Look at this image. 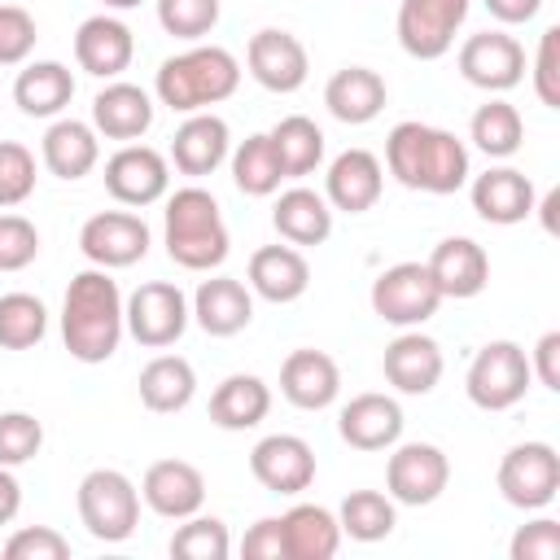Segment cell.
<instances>
[{"label":"cell","mask_w":560,"mask_h":560,"mask_svg":"<svg viewBox=\"0 0 560 560\" xmlns=\"http://www.w3.org/2000/svg\"><path fill=\"white\" fill-rule=\"evenodd\" d=\"M442 368H446L442 346H438L433 337H424L420 328H402V332L385 346V354H381L385 381H389L398 394H411V398L429 394V389L442 381Z\"/></svg>","instance_id":"cell-20"},{"label":"cell","mask_w":560,"mask_h":560,"mask_svg":"<svg viewBox=\"0 0 560 560\" xmlns=\"http://www.w3.org/2000/svg\"><path fill=\"white\" fill-rule=\"evenodd\" d=\"M508 556L512 560H556L560 556V521L538 516V521L521 525L508 542Z\"/></svg>","instance_id":"cell-49"},{"label":"cell","mask_w":560,"mask_h":560,"mask_svg":"<svg viewBox=\"0 0 560 560\" xmlns=\"http://www.w3.org/2000/svg\"><path fill=\"white\" fill-rule=\"evenodd\" d=\"M105 9H118V13H127V9H140L144 0H101Z\"/></svg>","instance_id":"cell-55"},{"label":"cell","mask_w":560,"mask_h":560,"mask_svg":"<svg viewBox=\"0 0 560 560\" xmlns=\"http://www.w3.org/2000/svg\"><path fill=\"white\" fill-rule=\"evenodd\" d=\"M534 372H529V354L525 346L499 337V341H486L472 363H468V376H464V394L472 407L481 411H508L525 398Z\"/></svg>","instance_id":"cell-6"},{"label":"cell","mask_w":560,"mask_h":560,"mask_svg":"<svg viewBox=\"0 0 560 560\" xmlns=\"http://www.w3.org/2000/svg\"><path fill=\"white\" fill-rule=\"evenodd\" d=\"M499 494L521 512H542L560 494V455L551 442H516L499 459Z\"/></svg>","instance_id":"cell-10"},{"label":"cell","mask_w":560,"mask_h":560,"mask_svg":"<svg viewBox=\"0 0 560 560\" xmlns=\"http://www.w3.org/2000/svg\"><path fill=\"white\" fill-rule=\"evenodd\" d=\"M223 4L219 0H158V22L166 35L197 44L201 35H210L219 26Z\"/></svg>","instance_id":"cell-42"},{"label":"cell","mask_w":560,"mask_h":560,"mask_svg":"<svg viewBox=\"0 0 560 560\" xmlns=\"http://www.w3.org/2000/svg\"><path fill=\"white\" fill-rule=\"evenodd\" d=\"M424 267H429L433 284H438V293L442 298H455V302L477 298L490 284V258H486V249L472 236H446V241H438Z\"/></svg>","instance_id":"cell-25"},{"label":"cell","mask_w":560,"mask_h":560,"mask_svg":"<svg viewBox=\"0 0 560 560\" xmlns=\"http://www.w3.org/2000/svg\"><path fill=\"white\" fill-rule=\"evenodd\" d=\"M188 311H192V319H197L201 332H210V337H236L254 319V293L236 276H210V280L197 284Z\"/></svg>","instance_id":"cell-27"},{"label":"cell","mask_w":560,"mask_h":560,"mask_svg":"<svg viewBox=\"0 0 560 560\" xmlns=\"http://www.w3.org/2000/svg\"><path fill=\"white\" fill-rule=\"evenodd\" d=\"M267 136H271V149H276V158H280L284 179H302V175H311V171L324 162V131H319V122L306 118V114L280 118Z\"/></svg>","instance_id":"cell-36"},{"label":"cell","mask_w":560,"mask_h":560,"mask_svg":"<svg viewBox=\"0 0 560 560\" xmlns=\"http://www.w3.org/2000/svg\"><path fill=\"white\" fill-rule=\"evenodd\" d=\"M35 192V153L18 140H0V210L22 206Z\"/></svg>","instance_id":"cell-43"},{"label":"cell","mask_w":560,"mask_h":560,"mask_svg":"<svg viewBox=\"0 0 560 560\" xmlns=\"http://www.w3.org/2000/svg\"><path fill=\"white\" fill-rule=\"evenodd\" d=\"M529 372L542 389L560 394V332H542L538 346L529 350Z\"/></svg>","instance_id":"cell-51"},{"label":"cell","mask_w":560,"mask_h":560,"mask_svg":"<svg viewBox=\"0 0 560 560\" xmlns=\"http://www.w3.org/2000/svg\"><path fill=\"white\" fill-rule=\"evenodd\" d=\"M18 512H22V486H18L13 468L0 464V525H13Z\"/></svg>","instance_id":"cell-53"},{"label":"cell","mask_w":560,"mask_h":560,"mask_svg":"<svg viewBox=\"0 0 560 560\" xmlns=\"http://www.w3.org/2000/svg\"><path fill=\"white\" fill-rule=\"evenodd\" d=\"M271 223L280 232V241L289 245H324L332 236V206L324 201V192L315 188H284L271 206Z\"/></svg>","instance_id":"cell-32"},{"label":"cell","mask_w":560,"mask_h":560,"mask_svg":"<svg viewBox=\"0 0 560 560\" xmlns=\"http://www.w3.org/2000/svg\"><path fill=\"white\" fill-rule=\"evenodd\" d=\"M245 280H249V293H258L262 302L284 306V302H298L311 289V262L289 241L284 245H262V249L249 254Z\"/></svg>","instance_id":"cell-26"},{"label":"cell","mask_w":560,"mask_h":560,"mask_svg":"<svg viewBox=\"0 0 560 560\" xmlns=\"http://www.w3.org/2000/svg\"><path fill=\"white\" fill-rule=\"evenodd\" d=\"M455 66H459L464 83L499 96V92H512L525 79V48L508 31H477L459 44Z\"/></svg>","instance_id":"cell-13"},{"label":"cell","mask_w":560,"mask_h":560,"mask_svg":"<svg viewBox=\"0 0 560 560\" xmlns=\"http://www.w3.org/2000/svg\"><path fill=\"white\" fill-rule=\"evenodd\" d=\"M232 153V131L219 114L210 109H197V114H184V122L175 127L171 136V162L179 175H214Z\"/></svg>","instance_id":"cell-19"},{"label":"cell","mask_w":560,"mask_h":560,"mask_svg":"<svg viewBox=\"0 0 560 560\" xmlns=\"http://www.w3.org/2000/svg\"><path fill=\"white\" fill-rule=\"evenodd\" d=\"M92 127L105 140H140L153 127V96L127 79H109L96 96H92Z\"/></svg>","instance_id":"cell-28"},{"label":"cell","mask_w":560,"mask_h":560,"mask_svg":"<svg viewBox=\"0 0 560 560\" xmlns=\"http://www.w3.org/2000/svg\"><path fill=\"white\" fill-rule=\"evenodd\" d=\"M245 66L254 74L258 88L267 92H298L311 74V57H306V44L293 35V31H280V26H262L249 35L245 44Z\"/></svg>","instance_id":"cell-15"},{"label":"cell","mask_w":560,"mask_h":560,"mask_svg":"<svg viewBox=\"0 0 560 560\" xmlns=\"http://www.w3.org/2000/svg\"><path fill=\"white\" fill-rule=\"evenodd\" d=\"M35 18L13 4V0H0V66H26V57L35 52Z\"/></svg>","instance_id":"cell-45"},{"label":"cell","mask_w":560,"mask_h":560,"mask_svg":"<svg viewBox=\"0 0 560 560\" xmlns=\"http://www.w3.org/2000/svg\"><path fill=\"white\" fill-rule=\"evenodd\" d=\"M267 411H271V385L262 376H254V372H232L210 394V424H219L228 433L262 424Z\"/></svg>","instance_id":"cell-31"},{"label":"cell","mask_w":560,"mask_h":560,"mask_svg":"<svg viewBox=\"0 0 560 560\" xmlns=\"http://www.w3.org/2000/svg\"><path fill=\"white\" fill-rule=\"evenodd\" d=\"M280 394L298 407V411H324L337 402L341 394V368L332 354L324 350H289L280 363Z\"/></svg>","instance_id":"cell-22"},{"label":"cell","mask_w":560,"mask_h":560,"mask_svg":"<svg viewBox=\"0 0 560 560\" xmlns=\"http://www.w3.org/2000/svg\"><path fill=\"white\" fill-rule=\"evenodd\" d=\"M79 521L96 542H122L140 525V486L118 468H92L79 481Z\"/></svg>","instance_id":"cell-5"},{"label":"cell","mask_w":560,"mask_h":560,"mask_svg":"<svg viewBox=\"0 0 560 560\" xmlns=\"http://www.w3.org/2000/svg\"><path fill=\"white\" fill-rule=\"evenodd\" d=\"M74 96V74L61 61H26L13 79V101L26 118H61Z\"/></svg>","instance_id":"cell-34"},{"label":"cell","mask_w":560,"mask_h":560,"mask_svg":"<svg viewBox=\"0 0 560 560\" xmlns=\"http://www.w3.org/2000/svg\"><path fill=\"white\" fill-rule=\"evenodd\" d=\"M337 521H341V534L354 538V542H381L394 534L398 525V503L381 490H350L337 508Z\"/></svg>","instance_id":"cell-39"},{"label":"cell","mask_w":560,"mask_h":560,"mask_svg":"<svg viewBox=\"0 0 560 560\" xmlns=\"http://www.w3.org/2000/svg\"><path fill=\"white\" fill-rule=\"evenodd\" d=\"M44 446V424L31 411H0V464L18 468Z\"/></svg>","instance_id":"cell-44"},{"label":"cell","mask_w":560,"mask_h":560,"mask_svg":"<svg viewBox=\"0 0 560 560\" xmlns=\"http://www.w3.org/2000/svg\"><path fill=\"white\" fill-rule=\"evenodd\" d=\"M402 407L389 394H354L337 411V433L354 451H389L402 438Z\"/></svg>","instance_id":"cell-23"},{"label":"cell","mask_w":560,"mask_h":560,"mask_svg":"<svg viewBox=\"0 0 560 560\" xmlns=\"http://www.w3.org/2000/svg\"><path fill=\"white\" fill-rule=\"evenodd\" d=\"M534 92L547 109H560V26H547L538 35L534 52Z\"/></svg>","instance_id":"cell-48"},{"label":"cell","mask_w":560,"mask_h":560,"mask_svg":"<svg viewBox=\"0 0 560 560\" xmlns=\"http://www.w3.org/2000/svg\"><path fill=\"white\" fill-rule=\"evenodd\" d=\"M70 538L57 534L52 525H22L4 538V560H66Z\"/></svg>","instance_id":"cell-46"},{"label":"cell","mask_w":560,"mask_h":560,"mask_svg":"<svg viewBox=\"0 0 560 560\" xmlns=\"http://www.w3.org/2000/svg\"><path fill=\"white\" fill-rule=\"evenodd\" d=\"M468 197H472V210L486 219V223H499V228H512L521 219L534 214V179L516 166H490L486 175H477L468 184Z\"/></svg>","instance_id":"cell-24"},{"label":"cell","mask_w":560,"mask_h":560,"mask_svg":"<svg viewBox=\"0 0 560 560\" xmlns=\"http://www.w3.org/2000/svg\"><path fill=\"white\" fill-rule=\"evenodd\" d=\"M136 57V35L114 13H92L74 31V61L96 79H118Z\"/></svg>","instance_id":"cell-18"},{"label":"cell","mask_w":560,"mask_h":560,"mask_svg":"<svg viewBox=\"0 0 560 560\" xmlns=\"http://www.w3.org/2000/svg\"><path fill=\"white\" fill-rule=\"evenodd\" d=\"M197 394V372L184 354H158L140 368V402L158 416H175L192 402Z\"/></svg>","instance_id":"cell-35"},{"label":"cell","mask_w":560,"mask_h":560,"mask_svg":"<svg viewBox=\"0 0 560 560\" xmlns=\"http://www.w3.org/2000/svg\"><path fill=\"white\" fill-rule=\"evenodd\" d=\"M105 192L127 210H144V206H153V201H162L171 192V162L158 149L131 140L118 153H109Z\"/></svg>","instance_id":"cell-14"},{"label":"cell","mask_w":560,"mask_h":560,"mask_svg":"<svg viewBox=\"0 0 560 560\" xmlns=\"http://www.w3.org/2000/svg\"><path fill=\"white\" fill-rule=\"evenodd\" d=\"M249 472L271 494H302L315 481V451L298 433H267L249 451Z\"/></svg>","instance_id":"cell-16"},{"label":"cell","mask_w":560,"mask_h":560,"mask_svg":"<svg viewBox=\"0 0 560 560\" xmlns=\"http://www.w3.org/2000/svg\"><path fill=\"white\" fill-rule=\"evenodd\" d=\"M385 166L389 175L411 188V192H433V197H451L468 184L472 166H468V144L433 122H398L385 136Z\"/></svg>","instance_id":"cell-1"},{"label":"cell","mask_w":560,"mask_h":560,"mask_svg":"<svg viewBox=\"0 0 560 560\" xmlns=\"http://www.w3.org/2000/svg\"><path fill=\"white\" fill-rule=\"evenodd\" d=\"M241 556H245V560H289L280 516H262V521H254V525L245 529V538H241Z\"/></svg>","instance_id":"cell-50"},{"label":"cell","mask_w":560,"mask_h":560,"mask_svg":"<svg viewBox=\"0 0 560 560\" xmlns=\"http://www.w3.org/2000/svg\"><path fill=\"white\" fill-rule=\"evenodd\" d=\"M389 101V88L385 79L372 70V66H341L328 83H324V105L337 122L346 127H363L372 122Z\"/></svg>","instance_id":"cell-29"},{"label":"cell","mask_w":560,"mask_h":560,"mask_svg":"<svg viewBox=\"0 0 560 560\" xmlns=\"http://www.w3.org/2000/svg\"><path fill=\"white\" fill-rule=\"evenodd\" d=\"M232 551V538H228V525L219 516H184V525L171 534V556L175 560H228Z\"/></svg>","instance_id":"cell-41"},{"label":"cell","mask_w":560,"mask_h":560,"mask_svg":"<svg viewBox=\"0 0 560 560\" xmlns=\"http://www.w3.org/2000/svg\"><path fill=\"white\" fill-rule=\"evenodd\" d=\"M241 88V61L219 44H192L166 57L153 74V96L175 114H197Z\"/></svg>","instance_id":"cell-4"},{"label":"cell","mask_w":560,"mask_h":560,"mask_svg":"<svg viewBox=\"0 0 560 560\" xmlns=\"http://www.w3.org/2000/svg\"><path fill=\"white\" fill-rule=\"evenodd\" d=\"M486 9H490V18L494 22H503V26H521V22H534L538 18V9H542V0H481Z\"/></svg>","instance_id":"cell-52"},{"label":"cell","mask_w":560,"mask_h":560,"mask_svg":"<svg viewBox=\"0 0 560 560\" xmlns=\"http://www.w3.org/2000/svg\"><path fill=\"white\" fill-rule=\"evenodd\" d=\"M534 210L542 214V228H547V232L556 236V228H560V223H556V210H560V188H551V192H547L542 201H534Z\"/></svg>","instance_id":"cell-54"},{"label":"cell","mask_w":560,"mask_h":560,"mask_svg":"<svg viewBox=\"0 0 560 560\" xmlns=\"http://www.w3.org/2000/svg\"><path fill=\"white\" fill-rule=\"evenodd\" d=\"M381 188H385V166L376 153L368 149H346L328 162V175H324V201L332 210H346V214H363L381 201Z\"/></svg>","instance_id":"cell-21"},{"label":"cell","mask_w":560,"mask_h":560,"mask_svg":"<svg viewBox=\"0 0 560 560\" xmlns=\"http://www.w3.org/2000/svg\"><path fill=\"white\" fill-rule=\"evenodd\" d=\"M122 332H127V319H122L118 280L105 267L79 271L61 298V341H66L70 359L105 363V359H114Z\"/></svg>","instance_id":"cell-2"},{"label":"cell","mask_w":560,"mask_h":560,"mask_svg":"<svg viewBox=\"0 0 560 560\" xmlns=\"http://www.w3.org/2000/svg\"><path fill=\"white\" fill-rule=\"evenodd\" d=\"M39 258V228L26 214H0V271H22Z\"/></svg>","instance_id":"cell-47"},{"label":"cell","mask_w":560,"mask_h":560,"mask_svg":"<svg viewBox=\"0 0 560 560\" xmlns=\"http://www.w3.org/2000/svg\"><path fill=\"white\" fill-rule=\"evenodd\" d=\"M162 241L171 262H179L184 271H214L223 267L232 236L223 223V210L214 201V192H206L201 184H184L175 192H166V223H162Z\"/></svg>","instance_id":"cell-3"},{"label":"cell","mask_w":560,"mask_h":560,"mask_svg":"<svg viewBox=\"0 0 560 560\" xmlns=\"http://www.w3.org/2000/svg\"><path fill=\"white\" fill-rule=\"evenodd\" d=\"M122 319H127V332L149 346V350H166L184 337L192 311H188V298L179 284L171 280H144L140 289H131V298H122Z\"/></svg>","instance_id":"cell-9"},{"label":"cell","mask_w":560,"mask_h":560,"mask_svg":"<svg viewBox=\"0 0 560 560\" xmlns=\"http://www.w3.org/2000/svg\"><path fill=\"white\" fill-rule=\"evenodd\" d=\"M468 140L486 153V158H512L525 144V118L516 105H508L503 96H490L486 105H477L472 122H468Z\"/></svg>","instance_id":"cell-37"},{"label":"cell","mask_w":560,"mask_h":560,"mask_svg":"<svg viewBox=\"0 0 560 560\" xmlns=\"http://www.w3.org/2000/svg\"><path fill=\"white\" fill-rule=\"evenodd\" d=\"M48 332V306L35 293H0V346L31 350Z\"/></svg>","instance_id":"cell-40"},{"label":"cell","mask_w":560,"mask_h":560,"mask_svg":"<svg viewBox=\"0 0 560 560\" xmlns=\"http://www.w3.org/2000/svg\"><path fill=\"white\" fill-rule=\"evenodd\" d=\"M228 158H232V184H236L245 197H271V192H280L284 171H280V158H276L267 131L245 136Z\"/></svg>","instance_id":"cell-38"},{"label":"cell","mask_w":560,"mask_h":560,"mask_svg":"<svg viewBox=\"0 0 560 560\" xmlns=\"http://www.w3.org/2000/svg\"><path fill=\"white\" fill-rule=\"evenodd\" d=\"M140 503L166 521H184L206 503V477L188 459H153L140 477Z\"/></svg>","instance_id":"cell-17"},{"label":"cell","mask_w":560,"mask_h":560,"mask_svg":"<svg viewBox=\"0 0 560 560\" xmlns=\"http://www.w3.org/2000/svg\"><path fill=\"white\" fill-rule=\"evenodd\" d=\"M472 0H398V44L416 61H438L455 48V35Z\"/></svg>","instance_id":"cell-11"},{"label":"cell","mask_w":560,"mask_h":560,"mask_svg":"<svg viewBox=\"0 0 560 560\" xmlns=\"http://www.w3.org/2000/svg\"><path fill=\"white\" fill-rule=\"evenodd\" d=\"M368 302H372L376 319H385L394 328H420L424 319L438 315V306L446 298L438 293V284H433L424 262H394L372 280Z\"/></svg>","instance_id":"cell-7"},{"label":"cell","mask_w":560,"mask_h":560,"mask_svg":"<svg viewBox=\"0 0 560 560\" xmlns=\"http://www.w3.org/2000/svg\"><path fill=\"white\" fill-rule=\"evenodd\" d=\"M284 551L289 560H332L341 547V521L324 503H293L284 516Z\"/></svg>","instance_id":"cell-33"},{"label":"cell","mask_w":560,"mask_h":560,"mask_svg":"<svg viewBox=\"0 0 560 560\" xmlns=\"http://www.w3.org/2000/svg\"><path fill=\"white\" fill-rule=\"evenodd\" d=\"M149 223L136 210H96L83 228H79V249L92 267L118 271V267H136L149 254Z\"/></svg>","instance_id":"cell-12"},{"label":"cell","mask_w":560,"mask_h":560,"mask_svg":"<svg viewBox=\"0 0 560 560\" xmlns=\"http://www.w3.org/2000/svg\"><path fill=\"white\" fill-rule=\"evenodd\" d=\"M451 486V459L433 442H394L385 464V494L402 508H429Z\"/></svg>","instance_id":"cell-8"},{"label":"cell","mask_w":560,"mask_h":560,"mask_svg":"<svg viewBox=\"0 0 560 560\" xmlns=\"http://www.w3.org/2000/svg\"><path fill=\"white\" fill-rule=\"evenodd\" d=\"M39 158L57 179H83L101 162V136L83 118H52L39 140Z\"/></svg>","instance_id":"cell-30"}]
</instances>
